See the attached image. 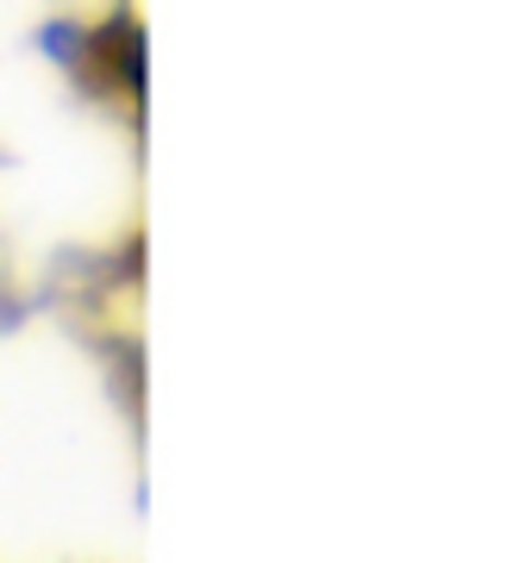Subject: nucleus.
<instances>
[{"label": "nucleus", "mask_w": 532, "mask_h": 563, "mask_svg": "<svg viewBox=\"0 0 532 563\" xmlns=\"http://www.w3.org/2000/svg\"><path fill=\"white\" fill-rule=\"evenodd\" d=\"M82 76H95L125 107H144V25L132 20V7H120L113 20L88 25V63Z\"/></svg>", "instance_id": "1"}, {"label": "nucleus", "mask_w": 532, "mask_h": 563, "mask_svg": "<svg viewBox=\"0 0 532 563\" xmlns=\"http://www.w3.org/2000/svg\"><path fill=\"white\" fill-rule=\"evenodd\" d=\"M32 44H38L57 69L82 76V63H88V20H82V13H51V20H38Z\"/></svg>", "instance_id": "2"}]
</instances>
